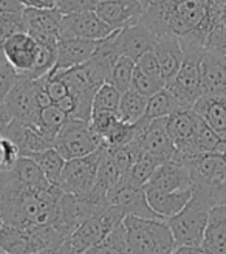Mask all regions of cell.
Segmentation results:
<instances>
[{
  "label": "cell",
  "instance_id": "681fc988",
  "mask_svg": "<svg viewBox=\"0 0 226 254\" xmlns=\"http://www.w3.org/2000/svg\"><path fill=\"white\" fill-rule=\"evenodd\" d=\"M37 254H56L55 251H45V253H37Z\"/></svg>",
  "mask_w": 226,
  "mask_h": 254
},
{
  "label": "cell",
  "instance_id": "30bf717a",
  "mask_svg": "<svg viewBox=\"0 0 226 254\" xmlns=\"http://www.w3.org/2000/svg\"><path fill=\"white\" fill-rule=\"evenodd\" d=\"M115 31L95 11L67 14L62 20V34L67 37H81L89 41H104Z\"/></svg>",
  "mask_w": 226,
  "mask_h": 254
},
{
  "label": "cell",
  "instance_id": "f6af8a7d",
  "mask_svg": "<svg viewBox=\"0 0 226 254\" xmlns=\"http://www.w3.org/2000/svg\"><path fill=\"white\" fill-rule=\"evenodd\" d=\"M12 121L9 112L5 106V103H0V135H3L6 127L9 126V123Z\"/></svg>",
  "mask_w": 226,
  "mask_h": 254
},
{
  "label": "cell",
  "instance_id": "83f0119b",
  "mask_svg": "<svg viewBox=\"0 0 226 254\" xmlns=\"http://www.w3.org/2000/svg\"><path fill=\"white\" fill-rule=\"evenodd\" d=\"M160 164L161 163L158 160H155L154 157H150L146 152H143V154L133 161L127 174L124 175V183L130 186L144 188L147 182L152 179L154 172L157 171Z\"/></svg>",
  "mask_w": 226,
  "mask_h": 254
},
{
  "label": "cell",
  "instance_id": "d6986e66",
  "mask_svg": "<svg viewBox=\"0 0 226 254\" xmlns=\"http://www.w3.org/2000/svg\"><path fill=\"white\" fill-rule=\"evenodd\" d=\"M150 209H152L161 220H169L177 215L192 197V189L175 190V192H166V190L157 189H144Z\"/></svg>",
  "mask_w": 226,
  "mask_h": 254
},
{
  "label": "cell",
  "instance_id": "816d5d0a",
  "mask_svg": "<svg viewBox=\"0 0 226 254\" xmlns=\"http://www.w3.org/2000/svg\"><path fill=\"white\" fill-rule=\"evenodd\" d=\"M95 2H96V5H98V3H103V2H109V0H95Z\"/></svg>",
  "mask_w": 226,
  "mask_h": 254
},
{
  "label": "cell",
  "instance_id": "52a82bcc",
  "mask_svg": "<svg viewBox=\"0 0 226 254\" xmlns=\"http://www.w3.org/2000/svg\"><path fill=\"white\" fill-rule=\"evenodd\" d=\"M23 20L27 33L37 44L48 48H57L62 34V20H64V14L57 8H25Z\"/></svg>",
  "mask_w": 226,
  "mask_h": 254
},
{
  "label": "cell",
  "instance_id": "f907efd6",
  "mask_svg": "<svg viewBox=\"0 0 226 254\" xmlns=\"http://www.w3.org/2000/svg\"><path fill=\"white\" fill-rule=\"evenodd\" d=\"M3 223H5V222H3V217H2V214H0V228H2Z\"/></svg>",
  "mask_w": 226,
  "mask_h": 254
},
{
  "label": "cell",
  "instance_id": "484cf974",
  "mask_svg": "<svg viewBox=\"0 0 226 254\" xmlns=\"http://www.w3.org/2000/svg\"><path fill=\"white\" fill-rule=\"evenodd\" d=\"M12 174H14L16 180L20 186L28 188V189L45 188L50 185L48 180L45 179L42 169L39 168V164L30 157H22L17 161L16 168L12 169Z\"/></svg>",
  "mask_w": 226,
  "mask_h": 254
},
{
  "label": "cell",
  "instance_id": "7c38bea8",
  "mask_svg": "<svg viewBox=\"0 0 226 254\" xmlns=\"http://www.w3.org/2000/svg\"><path fill=\"white\" fill-rule=\"evenodd\" d=\"M158 37L138 19L129 27L118 30L115 34V44L121 56L130 58L135 62L144 53L152 52Z\"/></svg>",
  "mask_w": 226,
  "mask_h": 254
},
{
  "label": "cell",
  "instance_id": "ee69618b",
  "mask_svg": "<svg viewBox=\"0 0 226 254\" xmlns=\"http://www.w3.org/2000/svg\"><path fill=\"white\" fill-rule=\"evenodd\" d=\"M23 8H37V9H50L57 6V0H20Z\"/></svg>",
  "mask_w": 226,
  "mask_h": 254
},
{
  "label": "cell",
  "instance_id": "d590c367",
  "mask_svg": "<svg viewBox=\"0 0 226 254\" xmlns=\"http://www.w3.org/2000/svg\"><path fill=\"white\" fill-rule=\"evenodd\" d=\"M119 121H121V117L118 112H99V113H93L89 123L92 126L93 132L104 141V138L110 133V130Z\"/></svg>",
  "mask_w": 226,
  "mask_h": 254
},
{
  "label": "cell",
  "instance_id": "e575fe53",
  "mask_svg": "<svg viewBox=\"0 0 226 254\" xmlns=\"http://www.w3.org/2000/svg\"><path fill=\"white\" fill-rule=\"evenodd\" d=\"M165 87H166V82L165 81L150 78V76L144 74L143 71H140V70L135 67L133 79H132V90L138 92V93L146 96V98H150V96L157 95L160 90H163Z\"/></svg>",
  "mask_w": 226,
  "mask_h": 254
},
{
  "label": "cell",
  "instance_id": "5bb4252c",
  "mask_svg": "<svg viewBox=\"0 0 226 254\" xmlns=\"http://www.w3.org/2000/svg\"><path fill=\"white\" fill-rule=\"evenodd\" d=\"M192 175L191 171L184 164L170 160L160 164L154 172L152 179L147 182L144 189H157L166 190V192H175V190L192 189Z\"/></svg>",
  "mask_w": 226,
  "mask_h": 254
},
{
  "label": "cell",
  "instance_id": "1f68e13d",
  "mask_svg": "<svg viewBox=\"0 0 226 254\" xmlns=\"http://www.w3.org/2000/svg\"><path fill=\"white\" fill-rule=\"evenodd\" d=\"M68 120H70L68 115H65L59 107L52 104V106H48L41 110L39 124H37V127H39L44 133H47L50 138L56 139V135L59 133V130L64 127V124Z\"/></svg>",
  "mask_w": 226,
  "mask_h": 254
},
{
  "label": "cell",
  "instance_id": "4dcf8cb0",
  "mask_svg": "<svg viewBox=\"0 0 226 254\" xmlns=\"http://www.w3.org/2000/svg\"><path fill=\"white\" fill-rule=\"evenodd\" d=\"M135 67H136V62L133 59L121 56L116 61L115 67H113V70L110 73L109 84H112L121 93H125L127 90H130Z\"/></svg>",
  "mask_w": 226,
  "mask_h": 254
},
{
  "label": "cell",
  "instance_id": "8fae6325",
  "mask_svg": "<svg viewBox=\"0 0 226 254\" xmlns=\"http://www.w3.org/2000/svg\"><path fill=\"white\" fill-rule=\"evenodd\" d=\"M2 136L8 138L9 141L19 147L22 157H31L34 154L55 147V139L44 133L37 126L20 123L16 120L9 123Z\"/></svg>",
  "mask_w": 226,
  "mask_h": 254
},
{
  "label": "cell",
  "instance_id": "ab89813d",
  "mask_svg": "<svg viewBox=\"0 0 226 254\" xmlns=\"http://www.w3.org/2000/svg\"><path fill=\"white\" fill-rule=\"evenodd\" d=\"M2 149H3V158H2V166H0V172H9L16 168L17 161L22 158L19 147L9 141L8 138L2 136Z\"/></svg>",
  "mask_w": 226,
  "mask_h": 254
},
{
  "label": "cell",
  "instance_id": "f5cc1de1",
  "mask_svg": "<svg viewBox=\"0 0 226 254\" xmlns=\"http://www.w3.org/2000/svg\"><path fill=\"white\" fill-rule=\"evenodd\" d=\"M0 254H5V253H3V251H2V250H0Z\"/></svg>",
  "mask_w": 226,
  "mask_h": 254
},
{
  "label": "cell",
  "instance_id": "6da1fadb",
  "mask_svg": "<svg viewBox=\"0 0 226 254\" xmlns=\"http://www.w3.org/2000/svg\"><path fill=\"white\" fill-rule=\"evenodd\" d=\"M62 190L57 186L28 189L17 183L0 205L3 222L20 228L55 225L59 214Z\"/></svg>",
  "mask_w": 226,
  "mask_h": 254
},
{
  "label": "cell",
  "instance_id": "8d00e7d4",
  "mask_svg": "<svg viewBox=\"0 0 226 254\" xmlns=\"http://www.w3.org/2000/svg\"><path fill=\"white\" fill-rule=\"evenodd\" d=\"M206 52L226 61V28L212 27L206 41Z\"/></svg>",
  "mask_w": 226,
  "mask_h": 254
},
{
  "label": "cell",
  "instance_id": "e0dca14e",
  "mask_svg": "<svg viewBox=\"0 0 226 254\" xmlns=\"http://www.w3.org/2000/svg\"><path fill=\"white\" fill-rule=\"evenodd\" d=\"M154 53L158 59L163 79L168 84L175 78V74L178 73L184 61V53L178 36H175L173 33L158 36L154 47Z\"/></svg>",
  "mask_w": 226,
  "mask_h": 254
},
{
  "label": "cell",
  "instance_id": "9a60e30c",
  "mask_svg": "<svg viewBox=\"0 0 226 254\" xmlns=\"http://www.w3.org/2000/svg\"><path fill=\"white\" fill-rule=\"evenodd\" d=\"M146 8L138 0H109L98 3L95 12L113 30H122L136 22Z\"/></svg>",
  "mask_w": 226,
  "mask_h": 254
},
{
  "label": "cell",
  "instance_id": "44dd1931",
  "mask_svg": "<svg viewBox=\"0 0 226 254\" xmlns=\"http://www.w3.org/2000/svg\"><path fill=\"white\" fill-rule=\"evenodd\" d=\"M202 248L208 254H226V205L209 211Z\"/></svg>",
  "mask_w": 226,
  "mask_h": 254
},
{
  "label": "cell",
  "instance_id": "f1b7e54d",
  "mask_svg": "<svg viewBox=\"0 0 226 254\" xmlns=\"http://www.w3.org/2000/svg\"><path fill=\"white\" fill-rule=\"evenodd\" d=\"M147 103H149V98L140 95L138 92L132 90V88L125 93H122L119 109H118L121 120L125 123H132V124L138 123L144 117Z\"/></svg>",
  "mask_w": 226,
  "mask_h": 254
},
{
  "label": "cell",
  "instance_id": "836d02e7",
  "mask_svg": "<svg viewBox=\"0 0 226 254\" xmlns=\"http://www.w3.org/2000/svg\"><path fill=\"white\" fill-rule=\"evenodd\" d=\"M19 33H27L23 12L22 14H5V12H0V62H6L3 56L5 42L9 37Z\"/></svg>",
  "mask_w": 226,
  "mask_h": 254
},
{
  "label": "cell",
  "instance_id": "f546056e",
  "mask_svg": "<svg viewBox=\"0 0 226 254\" xmlns=\"http://www.w3.org/2000/svg\"><path fill=\"white\" fill-rule=\"evenodd\" d=\"M84 254H130L127 237H125L124 222L116 228H113L96 247H93Z\"/></svg>",
  "mask_w": 226,
  "mask_h": 254
},
{
  "label": "cell",
  "instance_id": "ffe728a7",
  "mask_svg": "<svg viewBox=\"0 0 226 254\" xmlns=\"http://www.w3.org/2000/svg\"><path fill=\"white\" fill-rule=\"evenodd\" d=\"M192 110L202 118L222 141L226 139V96L203 95L194 104Z\"/></svg>",
  "mask_w": 226,
  "mask_h": 254
},
{
  "label": "cell",
  "instance_id": "277c9868",
  "mask_svg": "<svg viewBox=\"0 0 226 254\" xmlns=\"http://www.w3.org/2000/svg\"><path fill=\"white\" fill-rule=\"evenodd\" d=\"M104 146L89 121L70 118L59 130L55 139V149L65 158V161L87 157Z\"/></svg>",
  "mask_w": 226,
  "mask_h": 254
},
{
  "label": "cell",
  "instance_id": "d6a6232c",
  "mask_svg": "<svg viewBox=\"0 0 226 254\" xmlns=\"http://www.w3.org/2000/svg\"><path fill=\"white\" fill-rule=\"evenodd\" d=\"M122 93L118 92L112 84L106 82L98 88L92 104V115L99 112H118Z\"/></svg>",
  "mask_w": 226,
  "mask_h": 254
},
{
  "label": "cell",
  "instance_id": "74e56055",
  "mask_svg": "<svg viewBox=\"0 0 226 254\" xmlns=\"http://www.w3.org/2000/svg\"><path fill=\"white\" fill-rule=\"evenodd\" d=\"M19 79L17 73L8 62H0V103H5L6 96Z\"/></svg>",
  "mask_w": 226,
  "mask_h": 254
},
{
  "label": "cell",
  "instance_id": "cb8c5ba5",
  "mask_svg": "<svg viewBox=\"0 0 226 254\" xmlns=\"http://www.w3.org/2000/svg\"><path fill=\"white\" fill-rule=\"evenodd\" d=\"M0 250L5 254H30V239L25 228L3 223L0 228Z\"/></svg>",
  "mask_w": 226,
  "mask_h": 254
},
{
  "label": "cell",
  "instance_id": "ac0fdd59",
  "mask_svg": "<svg viewBox=\"0 0 226 254\" xmlns=\"http://www.w3.org/2000/svg\"><path fill=\"white\" fill-rule=\"evenodd\" d=\"M166 120L168 118L150 121L143 139V150L147 155L158 160L161 164L170 161L175 155V152H177L175 144L172 143V139L168 133Z\"/></svg>",
  "mask_w": 226,
  "mask_h": 254
},
{
  "label": "cell",
  "instance_id": "8992f818",
  "mask_svg": "<svg viewBox=\"0 0 226 254\" xmlns=\"http://www.w3.org/2000/svg\"><path fill=\"white\" fill-rule=\"evenodd\" d=\"M125 219V214L118 208L109 205L101 212H98L89 220H85L76 231H74L67 242L74 253L84 254L93 247H96L101 240Z\"/></svg>",
  "mask_w": 226,
  "mask_h": 254
},
{
  "label": "cell",
  "instance_id": "7bdbcfd3",
  "mask_svg": "<svg viewBox=\"0 0 226 254\" xmlns=\"http://www.w3.org/2000/svg\"><path fill=\"white\" fill-rule=\"evenodd\" d=\"M23 5L20 0H0V12L5 14H22L23 12Z\"/></svg>",
  "mask_w": 226,
  "mask_h": 254
},
{
  "label": "cell",
  "instance_id": "d4e9b609",
  "mask_svg": "<svg viewBox=\"0 0 226 254\" xmlns=\"http://www.w3.org/2000/svg\"><path fill=\"white\" fill-rule=\"evenodd\" d=\"M220 146H222L220 136L197 115V124L191 143V155L195 157L202 154H211V152H219Z\"/></svg>",
  "mask_w": 226,
  "mask_h": 254
},
{
  "label": "cell",
  "instance_id": "60d3db41",
  "mask_svg": "<svg viewBox=\"0 0 226 254\" xmlns=\"http://www.w3.org/2000/svg\"><path fill=\"white\" fill-rule=\"evenodd\" d=\"M62 14H74V12H85L95 11L96 2L95 0H57L56 6Z\"/></svg>",
  "mask_w": 226,
  "mask_h": 254
},
{
  "label": "cell",
  "instance_id": "4fadbf2b",
  "mask_svg": "<svg viewBox=\"0 0 226 254\" xmlns=\"http://www.w3.org/2000/svg\"><path fill=\"white\" fill-rule=\"evenodd\" d=\"M101 41H89L81 37L60 36L57 42V61L53 71H64L79 67L90 61Z\"/></svg>",
  "mask_w": 226,
  "mask_h": 254
},
{
  "label": "cell",
  "instance_id": "f35d334b",
  "mask_svg": "<svg viewBox=\"0 0 226 254\" xmlns=\"http://www.w3.org/2000/svg\"><path fill=\"white\" fill-rule=\"evenodd\" d=\"M136 68L140 71H143L144 74L150 76V78L165 81V79H163L161 68H160V64H158V59H157V56L154 53V50H152V52L144 53L140 59L136 61Z\"/></svg>",
  "mask_w": 226,
  "mask_h": 254
},
{
  "label": "cell",
  "instance_id": "7dc6e473",
  "mask_svg": "<svg viewBox=\"0 0 226 254\" xmlns=\"http://www.w3.org/2000/svg\"><path fill=\"white\" fill-rule=\"evenodd\" d=\"M56 254H78V253H74V251H73V248L70 247V244H68V242H65L64 245H62V247L56 251Z\"/></svg>",
  "mask_w": 226,
  "mask_h": 254
},
{
  "label": "cell",
  "instance_id": "c3c4849f",
  "mask_svg": "<svg viewBox=\"0 0 226 254\" xmlns=\"http://www.w3.org/2000/svg\"><path fill=\"white\" fill-rule=\"evenodd\" d=\"M2 158H3V149H2V135H0V166H2Z\"/></svg>",
  "mask_w": 226,
  "mask_h": 254
},
{
  "label": "cell",
  "instance_id": "ba28073f",
  "mask_svg": "<svg viewBox=\"0 0 226 254\" xmlns=\"http://www.w3.org/2000/svg\"><path fill=\"white\" fill-rule=\"evenodd\" d=\"M5 106L12 120L34 126L39 124L41 107L37 104L34 81L19 78L16 85L6 96Z\"/></svg>",
  "mask_w": 226,
  "mask_h": 254
},
{
  "label": "cell",
  "instance_id": "b9f144b4",
  "mask_svg": "<svg viewBox=\"0 0 226 254\" xmlns=\"http://www.w3.org/2000/svg\"><path fill=\"white\" fill-rule=\"evenodd\" d=\"M14 185H16V177L12 174V171L0 172V205H2V201L11 192V189L14 188Z\"/></svg>",
  "mask_w": 226,
  "mask_h": 254
},
{
  "label": "cell",
  "instance_id": "7402d4cb",
  "mask_svg": "<svg viewBox=\"0 0 226 254\" xmlns=\"http://www.w3.org/2000/svg\"><path fill=\"white\" fill-rule=\"evenodd\" d=\"M202 88L203 95L226 96V61L209 52L202 59Z\"/></svg>",
  "mask_w": 226,
  "mask_h": 254
},
{
  "label": "cell",
  "instance_id": "2e32d148",
  "mask_svg": "<svg viewBox=\"0 0 226 254\" xmlns=\"http://www.w3.org/2000/svg\"><path fill=\"white\" fill-rule=\"evenodd\" d=\"M109 205L118 206L125 214V217L127 215H133V217H141V219H160L149 206L144 188L122 183L116 190H113L110 194Z\"/></svg>",
  "mask_w": 226,
  "mask_h": 254
},
{
  "label": "cell",
  "instance_id": "4316f807",
  "mask_svg": "<svg viewBox=\"0 0 226 254\" xmlns=\"http://www.w3.org/2000/svg\"><path fill=\"white\" fill-rule=\"evenodd\" d=\"M30 158H33L37 164H39V168L42 169L48 183L59 188L60 177H62V172H64L65 163H67L65 158L62 157L55 147L39 152V154H34Z\"/></svg>",
  "mask_w": 226,
  "mask_h": 254
},
{
  "label": "cell",
  "instance_id": "3957f363",
  "mask_svg": "<svg viewBox=\"0 0 226 254\" xmlns=\"http://www.w3.org/2000/svg\"><path fill=\"white\" fill-rule=\"evenodd\" d=\"M124 228L130 254H172L178 248L166 220L127 215Z\"/></svg>",
  "mask_w": 226,
  "mask_h": 254
},
{
  "label": "cell",
  "instance_id": "603a6c76",
  "mask_svg": "<svg viewBox=\"0 0 226 254\" xmlns=\"http://www.w3.org/2000/svg\"><path fill=\"white\" fill-rule=\"evenodd\" d=\"M183 110H191L189 106H186L183 101H180L170 90L165 87L163 90H160L157 95L149 98L147 109L144 117L147 121H154L160 118H169L172 115Z\"/></svg>",
  "mask_w": 226,
  "mask_h": 254
},
{
  "label": "cell",
  "instance_id": "5b68a950",
  "mask_svg": "<svg viewBox=\"0 0 226 254\" xmlns=\"http://www.w3.org/2000/svg\"><path fill=\"white\" fill-rule=\"evenodd\" d=\"M106 152H107V146L104 144L90 155L67 161L59 183V189L62 192L71 195L89 194L95 188L99 166H101V163L106 157Z\"/></svg>",
  "mask_w": 226,
  "mask_h": 254
},
{
  "label": "cell",
  "instance_id": "bcb514c9",
  "mask_svg": "<svg viewBox=\"0 0 226 254\" xmlns=\"http://www.w3.org/2000/svg\"><path fill=\"white\" fill-rule=\"evenodd\" d=\"M172 254H208L202 247H178Z\"/></svg>",
  "mask_w": 226,
  "mask_h": 254
},
{
  "label": "cell",
  "instance_id": "7a4b0ae2",
  "mask_svg": "<svg viewBox=\"0 0 226 254\" xmlns=\"http://www.w3.org/2000/svg\"><path fill=\"white\" fill-rule=\"evenodd\" d=\"M216 206L211 190L205 186H192V197L172 219L166 220L177 247H202L209 211Z\"/></svg>",
  "mask_w": 226,
  "mask_h": 254
},
{
  "label": "cell",
  "instance_id": "9c48e42d",
  "mask_svg": "<svg viewBox=\"0 0 226 254\" xmlns=\"http://www.w3.org/2000/svg\"><path fill=\"white\" fill-rule=\"evenodd\" d=\"M39 55L41 45L28 33L14 34L3 45V56L19 78L28 76L34 70Z\"/></svg>",
  "mask_w": 226,
  "mask_h": 254
}]
</instances>
